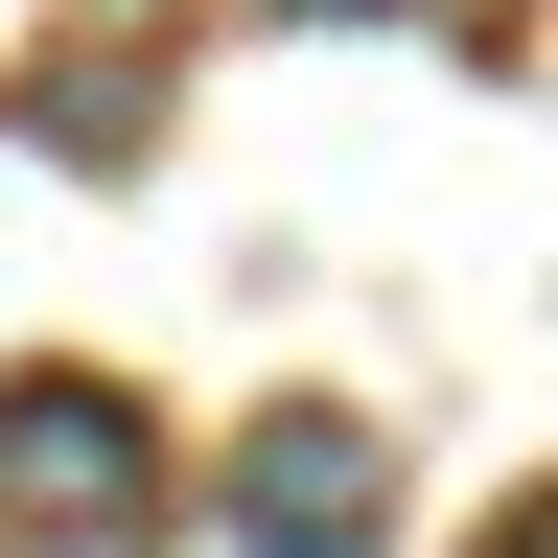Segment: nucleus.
<instances>
[{
    "instance_id": "obj_1",
    "label": "nucleus",
    "mask_w": 558,
    "mask_h": 558,
    "mask_svg": "<svg viewBox=\"0 0 558 558\" xmlns=\"http://www.w3.org/2000/svg\"><path fill=\"white\" fill-rule=\"evenodd\" d=\"M0 535L24 558H140L163 535V442L117 373H0Z\"/></svg>"
},
{
    "instance_id": "obj_2",
    "label": "nucleus",
    "mask_w": 558,
    "mask_h": 558,
    "mask_svg": "<svg viewBox=\"0 0 558 558\" xmlns=\"http://www.w3.org/2000/svg\"><path fill=\"white\" fill-rule=\"evenodd\" d=\"M209 535L233 558H373L396 535V442L373 418H256V442L209 465Z\"/></svg>"
},
{
    "instance_id": "obj_3",
    "label": "nucleus",
    "mask_w": 558,
    "mask_h": 558,
    "mask_svg": "<svg viewBox=\"0 0 558 558\" xmlns=\"http://www.w3.org/2000/svg\"><path fill=\"white\" fill-rule=\"evenodd\" d=\"M47 140H70V163H140V70H47V94H24Z\"/></svg>"
},
{
    "instance_id": "obj_4",
    "label": "nucleus",
    "mask_w": 558,
    "mask_h": 558,
    "mask_svg": "<svg viewBox=\"0 0 558 558\" xmlns=\"http://www.w3.org/2000/svg\"><path fill=\"white\" fill-rule=\"evenodd\" d=\"M488 558H535V488H512V512H488Z\"/></svg>"
},
{
    "instance_id": "obj_5",
    "label": "nucleus",
    "mask_w": 558,
    "mask_h": 558,
    "mask_svg": "<svg viewBox=\"0 0 558 558\" xmlns=\"http://www.w3.org/2000/svg\"><path fill=\"white\" fill-rule=\"evenodd\" d=\"M279 24H373V0H279Z\"/></svg>"
}]
</instances>
